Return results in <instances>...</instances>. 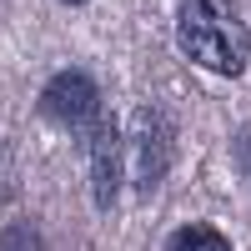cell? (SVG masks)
Here are the masks:
<instances>
[{"instance_id":"obj_6","label":"cell","mask_w":251,"mask_h":251,"mask_svg":"<svg viewBox=\"0 0 251 251\" xmlns=\"http://www.w3.org/2000/svg\"><path fill=\"white\" fill-rule=\"evenodd\" d=\"M0 251H46L40 246V226L35 221H10L0 231Z\"/></svg>"},{"instance_id":"obj_5","label":"cell","mask_w":251,"mask_h":251,"mask_svg":"<svg viewBox=\"0 0 251 251\" xmlns=\"http://www.w3.org/2000/svg\"><path fill=\"white\" fill-rule=\"evenodd\" d=\"M166 251H231V246H226L221 231H211V226H181Z\"/></svg>"},{"instance_id":"obj_4","label":"cell","mask_w":251,"mask_h":251,"mask_svg":"<svg viewBox=\"0 0 251 251\" xmlns=\"http://www.w3.org/2000/svg\"><path fill=\"white\" fill-rule=\"evenodd\" d=\"M80 146H86V156H91V196H96L100 211H111L121 181H126V146H121L116 121L100 116V126H96V131L80 141Z\"/></svg>"},{"instance_id":"obj_3","label":"cell","mask_w":251,"mask_h":251,"mask_svg":"<svg viewBox=\"0 0 251 251\" xmlns=\"http://www.w3.org/2000/svg\"><path fill=\"white\" fill-rule=\"evenodd\" d=\"M176 151V131L161 111H141L131 121V141H126V176L136 181V191H151V186L166 176Z\"/></svg>"},{"instance_id":"obj_7","label":"cell","mask_w":251,"mask_h":251,"mask_svg":"<svg viewBox=\"0 0 251 251\" xmlns=\"http://www.w3.org/2000/svg\"><path fill=\"white\" fill-rule=\"evenodd\" d=\"M66 5H86V0H66Z\"/></svg>"},{"instance_id":"obj_2","label":"cell","mask_w":251,"mask_h":251,"mask_svg":"<svg viewBox=\"0 0 251 251\" xmlns=\"http://www.w3.org/2000/svg\"><path fill=\"white\" fill-rule=\"evenodd\" d=\"M40 116L55 121L60 131H71L75 141H86L96 126H100V91L86 71H60L46 91H40Z\"/></svg>"},{"instance_id":"obj_1","label":"cell","mask_w":251,"mask_h":251,"mask_svg":"<svg viewBox=\"0 0 251 251\" xmlns=\"http://www.w3.org/2000/svg\"><path fill=\"white\" fill-rule=\"evenodd\" d=\"M176 40L201 71L241 75L251 66V25L241 20L236 0H181Z\"/></svg>"}]
</instances>
